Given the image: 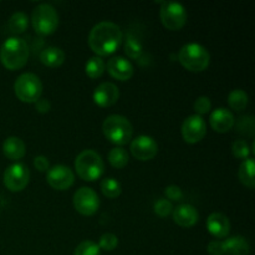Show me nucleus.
Returning a JSON list of instances; mask_svg holds the SVG:
<instances>
[{
    "mask_svg": "<svg viewBox=\"0 0 255 255\" xmlns=\"http://www.w3.org/2000/svg\"><path fill=\"white\" fill-rule=\"evenodd\" d=\"M153 211L157 216L164 218V217L169 216V214L173 212V204H172V202H169L168 199L159 198L157 199L156 203H154Z\"/></svg>",
    "mask_w": 255,
    "mask_h": 255,
    "instance_id": "2f4dec72",
    "label": "nucleus"
},
{
    "mask_svg": "<svg viewBox=\"0 0 255 255\" xmlns=\"http://www.w3.org/2000/svg\"><path fill=\"white\" fill-rule=\"evenodd\" d=\"M207 134V125L203 117L192 115L184 120L182 125V137L189 144L201 142Z\"/></svg>",
    "mask_w": 255,
    "mask_h": 255,
    "instance_id": "9b49d317",
    "label": "nucleus"
},
{
    "mask_svg": "<svg viewBox=\"0 0 255 255\" xmlns=\"http://www.w3.org/2000/svg\"><path fill=\"white\" fill-rule=\"evenodd\" d=\"M254 171H255V163L253 158H247L242 162L241 167L238 171V177L241 179L242 183L249 189H253L255 187V179H254Z\"/></svg>",
    "mask_w": 255,
    "mask_h": 255,
    "instance_id": "4be33fe9",
    "label": "nucleus"
},
{
    "mask_svg": "<svg viewBox=\"0 0 255 255\" xmlns=\"http://www.w3.org/2000/svg\"><path fill=\"white\" fill-rule=\"evenodd\" d=\"M74 207L82 216H92L99 211L100 198L96 192L90 187H81L74 194Z\"/></svg>",
    "mask_w": 255,
    "mask_h": 255,
    "instance_id": "9d476101",
    "label": "nucleus"
},
{
    "mask_svg": "<svg viewBox=\"0 0 255 255\" xmlns=\"http://www.w3.org/2000/svg\"><path fill=\"white\" fill-rule=\"evenodd\" d=\"M75 169L82 181L94 182L104 174V159L94 149H85L77 154L75 159Z\"/></svg>",
    "mask_w": 255,
    "mask_h": 255,
    "instance_id": "7ed1b4c3",
    "label": "nucleus"
},
{
    "mask_svg": "<svg viewBox=\"0 0 255 255\" xmlns=\"http://www.w3.org/2000/svg\"><path fill=\"white\" fill-rule=\"evenodd\" d=\"M193 109L196 111V114L198 116H203V115H207L212 109V102L209 100V97L207 96H201L194 101Z\"/></svg>",
    "mask_w": 255,
    "mask_h": 255,
    "instance_id": "473e14b6",
    "label": "nucleus"
},
{
    "mask_svg": "<svg viewBox=\"0 0 255 255\" xmlns=\"http://www.w3.org/2000/svg\"><path fill=\"white\" fill-rule=\"evenodd\" d=\"M238 129L241 133L247 136H253L254 134V119L252 116H243L239 119Z\"/></svg>",
    "mask_w": 255,
    "mask_h": 255,
    "instance_id": "72a5a7b5",
    "label": "nucleus"
},
{
    "mask_svg": "<svg viewBox=\"0 0 255 255\" xmlns=\"http://www.w3.org/2000/svg\"><path fill=\"white\" fill-rule=\"evenodd\" d=\"M207 229L216 238H226L231 232V222L224 214L212 213L207 219Z\"/></svg>",
    "mask_w": 255,
    "mask_h": 255,
    "instance_id": "a211bd4d",
    "label": "nucleus"
},
{
    "mask_svg": "<svg viewBox=\"0 0 255 255\" xmlns=\"http://www.w3.org/2000/svg\"><path fill=\"white\" fill-rule=\"evenodd\" d=\"M101 191L105 197L110 199H114L120 197L122 192V187L120 182L115 178H105L101 182Z\"/></svg>",
    "mask_w": 255,
    "mask_h": 255,
    "instance_id": "cd10ccee",
    "label": "nucleus"
},
{
    "mask_svg": "<svg viewBox=\"0 0 255 255\" xmlns=\"http://www.w3.org/2000/svg\"><path fill=\"white\" fill-rule=\"evenodd\" d=\"M207 252L209 255H224L223 242L212 241L207 247Z\"/></svg>",
    "mask_w": 255,
    "mask_h": 255,
    "instance_id": "c9c22d12",
    "label": "nucleus"
},
{
    "mask_svg": "<svg viewBox=\"0 0 255 255\" xmlns=\"http://www.w3.org/2000/svg\"><path fill=\"white\" fill-rule=\"evenodd\" d=\"M14 92L17 99L25 104H35L42 95V82L35 74L25 72L14 82Z\"/></svg>",
    "mask_w": 255,
    "mask_h": 255,
    "instance_id": "423d86ee",
    "label": "nucleus"
},
{
    "mask_svg": "<svg viewBox=\"0 0 255 255\" xmlns=\"http://www.w3.org/2000/svg\"><path fill=\"white\" fill-rule=\"evenodd\" d=\"M97 246H99L100 249L111 252L114 249H116V247L119 246V238L112 233H105L100 237V241Z\"/></svg>",
    "mask_w": 255,
    "mask_h": 255,
    "instance_id": "7c9ffc66",
    "label": "nucleus"
},
{
    "mask_svg": "<svg viewBox=\"0 0 255 255\" xmlns=\"http://www.w3.org/2000/svg\"><path fill=\"white\" fill-rule=\"evenodd\" d=\"M105 70H106V64L102 60V57L99 56L90 57L85 65V72L90 79H99L104 75Z\"/></svg>",
    "mask_w": 255,
    "mask_h": 255,
    "instance_id": "393cba45",
    "label": "nucleus"
},
{
    "mask_svg": "<svg viewBox=\"0 0 255 255\" xmlns=\"http://www.w3.org/2000/svg\"><path fill=\"white\" fill-rule=\"evenodd\" d=\"M35 104H36V110L40 114H47L51 110V104L47 99H39Z\"/></svg>",
    "mask_w": 255,
    "mask_h": 255,
    "instance_id": "4c0bfd02",
    "label": "nucleus"
},
{
    "mask_svg": "<svg viewBox=\"0 0 255 255\" xmlns=\"http://www.w3.org/2000/svg\"><path fill=\"white\" fill-rule=\"evenodd\" d=\"M94 102L100 107H110L120 99L119 87L112 82H102L95 89L92 95Z\"/></svg>",
    "mask_w": 255,
    "mask_h": 255,
    "instance_id": "4468645a",
    "label": "nucleus"
},
{
    "mask_svg": "<svg viewBox=\"0 0 255 255\" xmlns=\"http://www.w3.org/2000/svg\"><path fill=\"white\" fill-rule=\"evenodd\" d=\"M27 25H29L27 15L22 11H16L10 16L7 21V30L12 35H19L27 29Z\"/></svg>",
    "mask_w": 255,
    "mask_h": 255,
    "instance_id": "b1692460",
    "label": "nucleus"
},
{
    "mask_svg": "<svg viewBox=\"0 0 255 255\" xmlns=\"http://www.w3.org/2000/svg\"><path fill=\"white\" fill-rule=\"evenodd\" d=\"M172 213H173L174 223L182 228H191L196 226L199 218L198 211L192 204L187 203L178 206L176 209H173Z\"/></svg>",
    "mask_w": 255,
    "mask_h": 255,
    "instance_id": "f3484780",
    "label": "nucleus"
},
{
    "mask_svg": "<svg viewBox=\"0 0 255 255\" xmlns=\"http://www.w3.org/2000/svg\"><path fill=\"white\" fill-rule=\"evenodd\" d=\"M128 153H127L126 149L122 148V147H115V148H112L111 151L109 152V162L112 167H115V168H124V167H126L127 164H128Z\"/></svg>",
    "mask_w": 255,
    "mask_h": 255,
    "instance_id": "bb28decb",
    "label": "nucleus"
},
{
    "mask_svg": "<svg viewBox=\"0 0 255 255\" xmlns=\"http://www.w3.org/2000/svg\"><path fill=\"white\" fill-rule=\"evenodd\" d=\"M125 54L132 60H138L141 59L142 55H143V44H142L141 40L136 36V35H132L131 32H128L126 36V42L124 45Z\"/></svg>",
    "mask_w": 255,
    "mask_h": 255,
    "instance_id": "5701e85b",
    "label": "nucleus"
},
{
    "mask_svg": "<svg viewBox=\"0 0 255 255\" xmlns=\"http://www.w3.org/2000/svg\"><path fill=\"white\" fill-rule=\"evenodd\" d=\"M2 153L10 161H19L26 153V147L24 141L19 137H7L2 143Z\"/></svg>",
    "mask_w": 255,
    "mask_h": 255,
    "instance_id": "6ab92c4d",
    "label": "nucleus"
},
{
    "mask_svg": "<svg viewBox=\"0 0 255 255\" xmlns=\"http://www.w3.org/2000/svg\"><path fill=\"white\" fill-rule=\"evenodd\" d=\"M159 17L166 29L171 30V31L181 30L187 22L186 7L179 2H161Z\"/></svg>",
    "mask_w": 255,
    "mask_h": 255,
    "instance_id": "6e6552de",
    "label": "nucleus"
},
{
    "mask_svg": "<svg viewBox=\"0 0 255 255\" xmlns=\"http://www.w3.org/2000/svg\"><path fill=\"white\" fill-rule=\"evenodd\" d=\"M164 194H166L167 199H168L169 202L171 201L178 202L183 198V192H182V189L179 188L178 186H176V184H171V186L167 187V188L164 189Z\"/></svg>",
    "mask_w": 255,
    "mask_h": 255,
    "instance_id": "f704fd0d",
    "label": "nucleus"
},
{
    "mask_svg": "<svg viewBox=\"0 0 255 255\" xmlns=\"http://www.w3.org/2000/svg\"><path fill=\"white\" fill-rule=\"evenodd\" d=\"M102 132L110 142L117 146H124L132 139L133 127L125 116L110 115L102 124Z\"/></svg>",
    "mask_w": 255,
    "mask_h": 255,
    "instance_id": "20e7f679",
    "label": "nucleus"
},
{
    "mask_svg": "<svg viewBox=\"0 0 255 255\" xmlns=\"http://www.w3.org/2000/svg\"><path fill=\"white\" fill-rule=\"evenodd\" d=\"M178 60L182 66L191 72H202L209 66L211 55L202 45L191 42L179 50Z\"/></svg>",
    "mask_w": 255,
    "mask_h": 255,
    "instance_id": "39448f33",
    "label": "nucleus"
},
{
    "mask_svg": "<svg viewBox=\"0 0 255 255\" xmlns=\"http://www.w3.org/2000/svg\"><path fill=\"white\" fill-rule=\"evenodd\" d=\"M131 153L138 161H151L158 153V144L152 137L142 134L131 142Z\"/></svg>",
    "mask_w": 255,
    "mask_h": 255,
    "instance_id": "ddd939ff",
    "label": "nucleus"
},
{
    "mask_svg": "<svg viewBox=\"0 0 255 255\" xmlns=\"http://www.w3.org/2000/svg\"><path fill=\"white\" fill-rule=\"evenodd\" d=\"M34 166L39 172H47L50 169V162L47 157L37 156L34 158Z\"/></svg>",
    "mask_w": 255,
    "mask_h": 255,
    "instance_id": "e433bc0d",
    "label": "nucleus"
},
{
    "mask_svg": "<svg viewBox=\"0 0 255 255\" xmlns=\"http://www.w3.org/2000/svg\"><path fill=\"white\" fill-rule=\"evenodd\" d=\"M124 34L119 25L101 21L95 25L89 34V46L99 57L114 54L121 45Z\"/></svg>",
    "mask_w": 255,
    "mask_h": 255,
    "instance_id": "f257e3e1",
    "label": "nucleus"
},
{
    "mask_svg": "<svg viewBox=\"0 0 255 255\" xmlns=\"http://www.w3.org/2000/svg\"><path fill=\"white\" fill-rule=\"evenodd\" d=\"M40 61L47 67H59L65 62V52L60 47L49 46L40 54Z\"/></svg>",
    "mask_w": 255,
    "mask_h": 255,
    "instance_id": "412c9836",
    "label": "nucleus"
},
{
    "mask_svg": "<svg viewBox=\"0 0 255 255\" xmlns=\"http://www.w3.org/2000/svg\"><path fill=\"white\" fill-rule=\"evenodd\" d=\"M74 255H101V249L95 242L84 241L76 247Z\"/></svg>",
    "mask_w": 255,
    "mask_h": 255,
    "instance_id": "c85d7f7f",
    "label": "nucleus"
},
{
    "mask_svg": "<svg viewBox=\"0 0 255 255\" xmlns=\"http://www.w3.org/2000/svg\"><path fill=\"white\" fill-rule=\"evenodd\" d=\"M30 181V171L25 164L15 163L7 167L4 172V186L10 192H21L26 188Z\"/></svg>",
    "mask_w": 255,
    "mask_h": 255,
    "instance_id": "1a4fd4ad",
    "label": "nucleus"
},
{
    "mask_svg": "<svg viewBox=\"0 0 255 255\" xmlns=\"http://www.w3.org/2000/svg\"><path fill=\"white\" fill-rule=\"evenodd\" d=\"M224 255H249L251 246L242 236H234L223 242Z\"/></svg>",
    "mask_w": 255,
    "mask_h": 255,
    "instance_id": "aec40b11",
    "label": "nucleus"
},
{
    "mask_svg": "<svg viewBox=\"0 0 255 255\" xmlns=\"http://www.w3.org/2000/svg\"><path fill=\"white\" fill-rule=\"evenodd\" d=\"M232 152H233V156L237 157V158L246 159L251 154V147L247 143V141L239 139V141L233 142V144H232Z\"/></svg>",
    "mask_w": 255,
    "mask_h": 255,
    "instance_id": "c756f323",
    "label": "nucleus"
},
{
    "mask_svg": "<svg viewBox=\"0 0 255 255\" xmlns=\"http://www.w3.org/2000/svg\"><path fill=\"white\" fill-rule=\"evenodd\" d=\"M209 122L214 131L218 133H226L233 128V126L236 125V119H234L233 112L223 109V107H219L212 112Z\"/></svg>",
    "mask_w": 255,
    "mask_h": 255,
    "instance_id": "dca6fc26",
    "label": "nucleus"
},
{
    "mask_svg": "<svg viewBox=\"0 0 255 255\" xmlns=\"http://www.w3.org/2000/svg\"><path fill=\"white\" fill-rule=\"evenodd\" d=\"M29 59V46L21 37L11 36L0 47V61L7 70H19L26 65Z\"/></svg>",
    "mask_w": 255,
    "mask_h": 255,
    "instance_id": "f03ea898",
    "label": "nucleus"
},
{
    "mask_svg": "<svg viewBox=\"0 0 255 255\" xmlns=\"http://www.w3.org/2000/svg\"><path fill=\"white\" fill-rule=\"evenodd\" d=\"M31 24L36 34L47 36L56 31L59 26V14L52 5L40 4L32 11Z\"/></svg>",
    "mask_w": 255,
    "mask_h": 255,
    "instance_id": "0eeeda50",
    "label": "nucleus"
},
{
    "mask_svg": "<svg viewBox=\"0 0 255 255\" xmlns=\"http://www.w3.org/2000/svg\"><path fill=\"white\" fill-rule=\"evenodd\" d=\"M106 69L114 79L119 81H127L133 76V66L128 60L122 56H115L107 61Z\"/></svg>",
    "mask_w": 255,
    "mask_h": 255,
    "instance_id": "2eb2a0df",
    "label": "nucleus"
},
{
    "mask_svg": "<svg viewBox=\"0 0 255 255\" xmlns=\"http://www.w3.org/2000/svg\"><path fill=\"white\" fill-rule=\"evenodd\" d=\"M248 95L246 91L241 89H236L229 94L228 96V104L231 106L232 110L237 112H241L243 110H246V107L248 106Z\"/></svg>",
    "mask_w": 255,
    "mask_h": 255,
    "instance_id": "a878e982",
    "label": "nucleus"
},
{
    "mask_svg": "<svg viewBox=\"0 0 255 255\" xmlns=\"http://www.w3.org/2000/svg\"><path fill=\"white\" fill-rule=\"evenodd\" d=\"M46 181L51 188L56 191H66L74 184L75 174L70 167L57 164L47 171Z\"/></svg>",
    "mask_w": 255,
    "mask_h": 255,
    "instance_id": "f8f14e48",
    "label": "nucleus"
}]
</instances>
